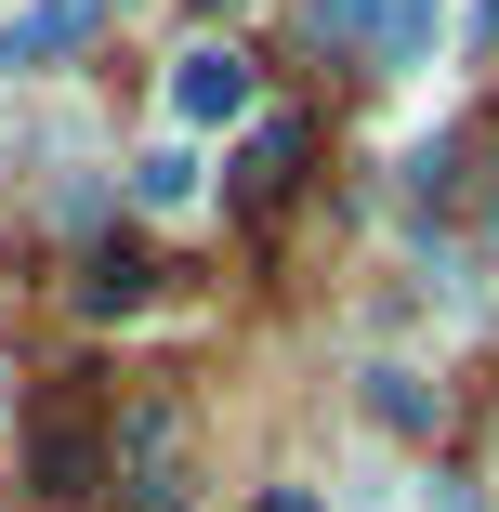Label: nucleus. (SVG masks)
Listing matches in <instances>:
<instances>
[{"mask_svg": "<svg viewBox=\"0 0 499 512\" xmlns=\"http://www.w3.org/2000/svg\"><path fill=\"white\" fill-rule=\"evenodd\" d=\"M92 27H106V0H27V14L0 27V79H27V66H53V53H79Z\"/></svg>", "mask_w": 499, "mask_h": 512, "instance_id": "1", "label": "nucleus"}, {"mask_svg": "<svg viewBox=\"0 0 499 512\" xmlns=\"http://www.w3.org/2000/svg\"><path fill=\"white\" fill-rule=\"evenodd\" d=\"M237 106H250V66H237L224 40H211V53H184V66H171V119H237Z\"/></svg>", "mask_w": 499, "mask_h": 512, "instance_id": "2", "label": "nucleus"}, {"mask_svg": "<svg viewBox=\"0 0 499 512\" xmlns=\"http://www.w3.org/2000/svg\"><path fill=\"white\" fill-rule=\"evenodd\" d=\"M368 421H394V434H434V381H421V368H368Z\"/></svg>", "mask_w": 499, "mask_h": 512, "instance_id": "3", "label": "nucleus"}, {"mask_svg": "<svg viewBox=\"0 0 499 512\" xmlns=\"http://www.w3.org/2000/svg\"><path fill=\"white\" fill-rule=\"evenodd\" d=\"M132 197H145V211H197V158L184 145H145L132 158Z\"/></svg>", "mask_w": 499, "mask_h": 512, "instance_id": "4", "label": "nucleus"}, {"mask_svg": "<svg viewBox=\"0 0 499 512\" xmlns=\"http://www.w3.org/2000/svg\"><path fill=\"white\" fill-rule=\"evenodd\" d=\"M289 171H303V119H263L250 132V197H276Z\"/></svg>", "mask_w": 499, "mask_h": 512, "instance_id": "5", "label": "nucleus"}, {"mask_svg": "<svg viewBox=\"0 0 499 512\" xmlns=\"http://www.w3.org/2000/svg\"><path fill=\"white\" fill-rule=\"evenodd\" d=\"M132 302H145V263L106 250V263H92V316H132Z\"/></svg>", "mask_w": 499, "mask_h": 512, "instance_id": "6", "label": "nucleus"}, {"mask_svg": "<svg viewBox=\"0 0 499 512\" xmlns=\"http://www.w3.org/2000/svg\"><path fill=\"white\" fill-rule=\"evenodd\" d=\"M316 14V40H368V27H394V0H303Z\"/></svg>", "mask_w": 499, "mask_h": 512, "instance_id": "7", "label": "nucleus"}, {"mask_svg": "<svg viewBox=\"0 0 499 512\" xmlns=\"http://www.w3.org/2000/svg\"><path fill=\"white\" fill-rule=\"evenodd\" d=\"M263 512H316V499H303V486H276V499H263Z\"/></svg>", "mask_w": 499, "mask_h": 512, "instance_id": "8", "label": "nucleus"}, {"mask_svg": "<svg viewBox=\"0 0 499 512\" xmlns=\"http://www.w3.org/2000/svg\"><path fill=\"white\" fill-rule=\"evenodd\" d=\"M473 27H486V40H499V0H473Z\"/></svg>", "mask_w": 499, "mask_h": 512, "instance_id": "9", "label": "nucleus"}]
</instances>
